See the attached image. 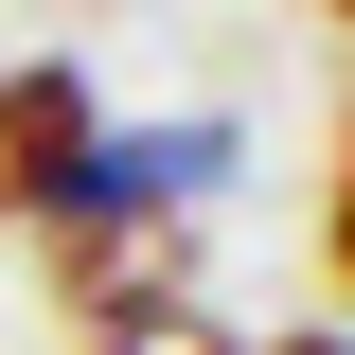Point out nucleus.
Here are the masks:
<instances>
[{
    "instance_id": "6",
    "label": "nucleus",
    "mask_w": 355,
    "mask_h": 355,
    "mask_svg": "<svg viewBox=\"0 0 355 355\" xmlns=\"http://www.w3.org/2000/svg\"><path fill=\"white\" fill-rule=\"evenodd\" d=\"M338 18H355V0H338Z\"/></svg>"
},
{
    "instance_id": "4",
    "label": "nucleus",
    "mask_w": 355,
    "mask_h": 355,
    "mask_svg": "<svg viewBox=\"0 0 355 355\" xmlns=\"http://www.w3.org/2000/svg\"><path fill=\"white\" fill-rule=\"evenodd\" d=\"M338 284H355V178H338Z\"/></svg>"
},
{
    "instance_id": "3",
    "label": "nucleus",
    "mask_w": 355,
    "mask_h": 355,
    "mask_svg": "<svg viewBox=\"0 0 355 355\" xmlns=\"http://www.w3.org/2000/svg\"><path fill=\"white\" fill-rule=\"evenodd\" d=\"M89 355H231V338H214V320H196V302H142V320H107V338H89Z\"/></svg>"
},
{
    "instance_id": "1",
    "label": "nucleus",
    "mask_w": 355,
    "mask_h": 355,
    "mask_svg": "<svg viewBox=\"0 0 355 355\" xmlns=\"http://www.w3.org/2000/svg\"><path fill=\"white\" fill-rule=\"evenodd\" d=\"M53 302H71V320H142V302H178V214L89 178L71 214H53Z\"/></svg>"
},
{
    "instance_id": "5",
    "label": "nucleus",
    "mask_w": 355,
    "mask_h": 355,
    "mask_svg": "<svg viewBox=\"0 0 355 355\" xmlns=\"http://www.w3.org/2000/svg\"><path fill=\"white\" fill-rule=\"evenodd\" d=\"M284 355H355V338H284Z\"/></svg>"
},
{
    "instance_id": "2",
    "label": "nucleus",
    "mask_w": 355,
    "mask_h": 355,
    "mask_svg": "<svg viewBox=\"0 0 355 355\" xmlns=\"http://www.w3.org/2000/svg\"><path fill=\"white\" fill-rule=\"evenodd\" d=\"M89 160H107V107H89V71H0V214H71Z\"/></svg>"
}]
</instances>
